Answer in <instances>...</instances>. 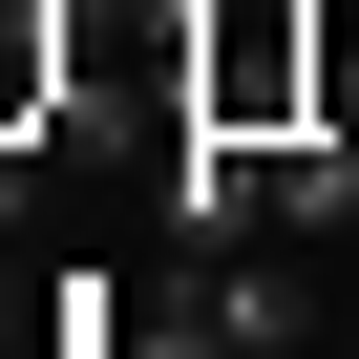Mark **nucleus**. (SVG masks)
<instances>
[{
    "label": "nucleus",
    "instance_id": "nucleus-1",
    "mask_svg": "<svg viewBox=\"0 0 359 359\" xmlns=\"http://www.w3.org/2000/svg\"><path fill=\"white\" fill-rule=\"evenodd\" d=\"M169 233H191V254H254V233H275V148L191 106V127H169Z\"/></svg>",
    "mask_w": 359,
    "mask_h": 359
},
{
    "label": "nucleus",
    "instance_id": "nucleus-2",
    "mask_svg": "<svg viewBox=\"0 0 359 359\" xmlns=\"http://www.w3.org/2000/svg\"><path fill=\"white\" fill-rule=\"evenodd\" d=\"M191 338H212V359H296V338H317V296H296V275H275V254H233V275H212V317H191Z\"/></svg>",
    "mask_w": 359,
    "mask_h": 359
},
{
    "label": "nucleus",
    "instance_id": "nucleus-5",
    "mask_svg": "<svg viewBox=\"0 0 359 359\" xmlns=\"http://www.w3.org/2000/svg\"><path fill=\"white\" fill-rule=\"evenodd\" d=\"M296 359H317V338H296Z\"/></svg>",
    "mask_w": 359,
    "mask_h": 359
},
{
    "label": "nucleus",
    "instance_id": "nucleus-3",
    "mask_svg": "<svg viewBox=\"0 0 359 359\" xmlns=\"http://www.w3.org/2000/svg\"><path fill=\"white\" fill-rule=\"evenodd\" d=\"M359 212V127H275V233H338Z\"/></svg>",
    "mask_w": 359,
    "mask_h": 359
},
{
    "label": "nucleus",
    "instance_id": "nucleus-4",
    "mask_svg": "<svg viewBox=\"0 0 359 359\" xmlns=\"http://www.w3.org/2000/svg\"><path fill=\"white\" fill-rule=\"evenodd\" d=\"M64 106V0H0V148Z\"/></svg>",
    "mask_w": 359,
    "mask_h": 359
}]
</instances>
